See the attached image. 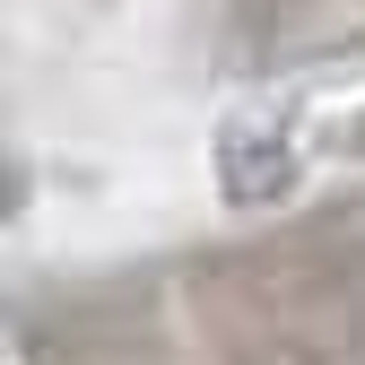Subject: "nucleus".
Wrapping results in <instances>:
<instances>
[]
</instances>
